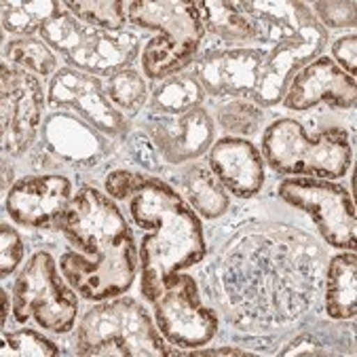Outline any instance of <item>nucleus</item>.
Listing matches in <instances>:
<instances>
[{"instance_id": "nucleus-1", "label": "nucleus", "mask_w": 357, "mask_h": 357, "mask_svg": "<svg viewBox=\"0 0 357 357\" xmlns=\"http://www.w3.org/2000/svg\"><path fill=\"white\" fill-rule=\"evenodd\" d=\"M59 231L79 248V252H63L57 264L61 277L81 298L102 303L131 288L139 256L129 225L112 197L91 186L79 188L68 203Z\"/></svg>"}, {"instance_id": "nucleus-2", "label": "nucleus", "mask_w": 357, "mask_h": 357, "mask_svg": "<svg viewBox=\"0 0 357 357\" xmlns=\"http://www.w3.org/2000/svg\"><path fill=\"white\" fill-rule=\"evenodd\" d=\"M129 201V216L144 231L137 248L139 292L153 303L163 285L178 273L199 264L205 237L197 211L165 180L142 174Z\"/></svg>"}, {"instance_id": "nucleus-3", "label": "nucleus", "mask_w": 357, "mask_h": 357, "mask_svg": "<svg viewBox=\"0 0 357 357\" xmlns=\"http://www.w3.org/2000/svg\"><path fill=\"white\" fill-rule=\"evenodd\" d=\"M254 24L258 49L264 53L254 102L275 106L294 75L315 59L328 40L326 28L305 3H241Z\"/></svg>"}, {"instance_id": "nucleus-4", "label": "nucleus", "mask_w": 357, "mask_h": 357, "mask_svg": "<svg viewBox=\"0 0 357 357\" xmlns=\"http://www.w3.org/2000/svg\"><path fill=\"white\" fill-rule=\"evenodd\" d=\"M129 24L159 32L142 51L146 79L163 81L180 75L197 59L205 36L199 3L184 0H135L125 3Z\"/></svg>"}, {"instance_id": "nucleus-5", "label": "nucleus", "mask_w": 357, "mask_h": 357, "mask_svg": "<svg viewBox=\"0 0 357 357\" xmlns=\"http://www.w3.org/2000/svg\"><path fill=\"white\" fill-rule=\"evenodd\" d=\"M77 353L85 357H169L176 355L144 305L129 296H114L89 309L79 321Z\"/></svg>"}, {"instance_id": "nucleus-6", "label": "nucleus", "mask_w": 357, "mask_h": 357, "mask_svg": "<svg viewBox=\"0 0 357 357\" xmlns=\"http://www.w3.org/2000/svg\"><path fill=\"white\" fill-rule=\"evenodd\" d=\"M262 159L277 174L338 180L351 167L353 146L344 129L332 127L311 137L298 121L277 119L262 133Z\"/></svg>"}, {"instance_id": "nucleus-7", "label": "nucleus", "mask_w": 357, "mask_h": 357, "mask_svg": "<svg viewBox=\"0 0 357 357\" xmlns=\"http://www.w3.org/2000/svg\"><path fill=\"white\" fill-rule=\"evenodd\" d=\"M40 40H45L53 53H59L75 70L106 79L131 68L139 53V38L133 32L91 28L79 22L70 11L51 22L40 32Z\"/></svg>"}, {"instance_id": "nucleus-8", "label": "nucleus", "mask_w": 357, "mask_h": 357, "mask_svg": "<svg viewBox=\"0 0 357 357\" xmlns=\"http://www.w3.org/2000/svg\"><path fill=\"white\" fill-rule=\"evenodd\" d=\"M79 315V294L59 277V264L49 252H36L15 279L13 317L17 324L28 319L53 334L73 332Z\"/></svg>"}, {"instance_id": "nucleus-9", "label": "nucleus", "mask_w": 357, "mask_h": 357, "mask_svg": "<svg viewBox=\"0 0 357 357\" xmlns=\"http://www.w3.org/2000/svg\"><path fill=\"white\" fill-rule=\"evenodd\" d=\"M277 192L281 201L309 213L328 245L355 250V201L344 186L321 178H288L279 184Z\"/></svg>"}, {"instance_id": "nucleus-10", "label": "nucleus", "mask_w": 357, "mask_h": 357, "mask_svg": "<svg viewBox=\"0 0 357 357\" xmlns=\"http://www.w3.org/2000/svg\"><path fill=\"white\" fill-rule=\"evenodd\" d=\"M155 324L165 340L184 349H199L218 334V315L207 307L195 277L174 275L153 301Z\"/></svg>"}, {"instance_id": "nucleus-11", "label": "nucleus", "mask_w": 357, "mask_h": 357, "mask_svg": "<svg viewBox=\"0 0 357 357\" xmlns=\"http://www.w3.org/2000/svg\"><path fill=\"white\" fill-rule=\"evenodd\" d=\"M45 89L38 77L26 70L13 68L3 61L0 73V133L3 153L22 157L34 144L36 133L43 127Z\"/></svg>"}, {"instance_id": "nucleus-12", "label": "nucleus", "mask_w": 357, "mask_h": 357, "mask_svg": "<svg viewBox=\"0 0 357 357\" xmlns=\"http://www.w3.org/2000/svg\"><path fill=\"white\" fill-rule=\"evenodd\" d=\"M47 104L55 110H73L104 135L119 137L129 131V119L110 102L100 77L75 68H61L51 77Z\"/></svg>"}, {"instance_id": "nucleus-13", "label": "nucleus", "mask_w": 357, "mask_h": 357, "mask_svg": "<svg viewBox=\"0 0 357 357\" xmlns=\"http://www.w3.org/2000/svg\"><path fill=\"white\" fill-rule=\"evenodd\" d=\"M70 199H73V184L66 176H24L15 180L5 197V209L11 220L22 227L59 231Z\"/></svg>"}, {"instance_id": "nucleus-14", "label": "nucleus", "mask_w": 357, "mask_h": 357, "mask_svg": "<svg viewBox=\"0 0 357 357\" xmlns=\"http://www.w3.org/2000/svg\"><path fill=\"white\" fill-rule=\"evenodd\" d=\"M264 53L258 47H218L195 59V79L216 98L254 96Z\"/></svg>"}, {"instance_id": "nucleus-15", "label": "nucleus", "mask_w": 357, "mask_h": 357, "mask_svg": "<svg viewBox=\"0 0 357 357\" xmlns=\"http://www.w3.org/2000/svg\"><path fill=\"white\" fill-rule=\"evenodd\" d=\"M149 135L157 153L172 165H180L205 155L213 144V119L199 106L182 114H159L149 116Z\"/></svg>"}, {"instance_id": "nucleus-16", "label": "nucleus", "mask_w": 357, "mask_h": 357, "mask_svg": "<svg viewBox=\"0 0 357 357\" xmlns=\"http://www.w3.org/2000/svg\"><path fill=\"white\" fill-rule=\"evenodd\" d=\"M357 98L355 77L340 70L332 57H315L294 75L288 91L283 96V106L288 110L305 112L317 104H330L336 108H353Z\"/></svg>"}, {"instance_id": "nucleus-17", "label": "nucleus", "mask_w": 357, "mask_h": 357, "mask_svg": "<svg viewBox=\"0 0 357 357\" xmlns=\"http://www.w3.org/2000/svg\"><path fill=\"white\" fill-rule=\"evenodd\" d=\"M207 165L220 184L239 199L254 197L264 184L262 153L245 137L227 135L207 151Z\"/></svg>"}, {"instance_id": "nucleus-18", "label": "nucleus", "mask_w": 357, "mask_h": 357, "mask_svg": "<svg viewBox=\"0 0 357 357\" xmlns=\"http://www.w3.org/2000/svg\"><path fill=\"white\" fill-rule=\"evenodd\" d=\"M40 129L43 146L70 167H89L106 151L100 131L75 112H55Z\"/></svg>"}, {"instance_id": "nucleus-19", "label": "nucleus", "mask_w": 357, "mask_h": 357, "mask_svg": "<svg viewBox=\"0 0 357 357\" xmlns=\"http://www.w3.org/2000/svg\"><path fill=\"white\" fill-rule=\"evenodd\" d=\"M357 307V254L342 250L328 264L326 313L332 319H353Z\"/></svg>"}, {"instance_id": "nucleus-20", "label": "nucleus", "mask_w": 357, "mask_h": 357, "mask_svg": "<svg viewBox=\"0 0 357 357\" xmlns=\"http://www.w3.org/2000/svg\"><path fill=\"white\" fill-rule=\"evenodd\" d=\"M203 17V28L207 34L220 38L229 47H239L254 43L256 30L248 13L241 9V3H225V0H199Z\"/></svg>"}, {"instance_id": "nucleus-21", "label": "nucleus", "mask_w": 357, "mask_h": 357, "mask_svg": "<svg viewBox=\"0 0 357 357\" xmlns=\"http://www.w3.org/2000/svg\"><path fill=\"white\" fill-rule=\"evenodd\" d=\"M180 182L182 197L203 218H220L227 213L231 205L229 190L211 174V169L192 165L184 172Z\"/></svg>"}, {"instance_id": "nucleus-22", "label": "nucleus", "mask_w": 357, "mask_h": 357, "mask_svg": "<svg viewBox=\"0 0 357 357\" xmlns=\"http://www.w3.org/2000/svg\"><path fill=\"white\" fill-rule=\"evenodd\" d=\"M68 9L57 0H13L3 3V28L17 38L40 34Z\"/></svg>"}, {"instance_id": "nucleus-23", "label": "nucleus", "mask_w": 357, "mask_h": 357, "mask_svg": "<svg viewBox=\"0 0 357 357\" xmlns=\"http://www.w3.org/2000/svg\"><path fill=\"white\" fill-rule=\"evenodd\" d=\"M205 100V91L195 75H174L163 81H155L151 89L153 112L159 114H182L199 108Z\"/></svg>"}, {"instance_id": "nucleus-24", "label": "nucleus", "mask_w": 357, "mask_h": 357, "mask_svg": "<svg viewBox=\"0 0 357 357\" xmlns=\"http://www.w3.org/2000/svg\"><path fill=\"white\" fill-rule=\"evenodd\" d=\"M5 63L26 70V73L38 77V79H49L55 77L57 73V55L47 47L45 40L24 36V38H11L5 45Z\"/></svg>"}, {"instance_id": "nucleus-25", "label": "nucleus", "mask_w": 357, "mask_h": 357, "mask_svg": "<svg viewBox=\"0 0 357 357\" xmlns=\"http://www.w3.org/2000/svg\"><path fill=\"white\" fill-rule=\"evenodd\" d=\"M63 7L91 28L123 32L129 24L123 0H68Z\"/></svg>"}, {"instance_id": "nucleus-26", "label": "nucleus", "mask_w": 357, "mask_h": 357, "mask_svg": "<svg viewBox=\"0 0 357 357\" xmlns=\"http://www.w3.org/2000/svg\"><path fill=\"white\" fill-rule=\"evenodd\" d=\"M106 93H108L110 102L125 116L137 114L142 108L146 106V100L151 96L146 81L142 79V75L133 68H127V70H123V73L110 77L106 81Z\"/></svg>"}, {"instance_id": "nucleus-27", "label": "nucleus", "mask_w": 357, "mask_h": 357, "mask_svg": "<svg viewBox=\"0 0 357 357\" xmlns=\"http://www.w3.org/2000/svg\"><path fill=\"white\" fill-rule=\"evenodd\" d=\"M218 123L222 129H227L231 135H254L258 133L262 121H264V112L262 108L245 98H237L231 100L227 104H222L218 108Z\"/></svg>"}, {"instance_id": "nucleus-28", "label": "nucleus", "mask_w": 357, "mask_h": 357, "mask_svg": "<svg viewBox=\"0 0 357 357\" xmlns=\"http://www.w3.org/2000/svg\"><path fill=\"white\" fill-rule=\"evenodd\" d=\"M3 357H55L59 355V349L53 340H49L45 334L36 330H17L3 334Z\"/></svg>"}, {"instance_id": "nucleus-29", "label": "nucleus", "mask_w": 357, "mask_h": 357, "mask_svg": "<svg viewBox=\"0 0 357 357\" xmlns=\"http://www.w3.org/2000/svg\"><path fill=\"white\" fill-rule=\"evenodd\" d=\"M26 245L22 235L7 222L0 225V277H9L22 264Z\"/></svg>"}, {"instance_id": "nucleus-30", "label": "nucleus", "mask_w": 357, "mask_h": 357, "mask_svg": "<svg viewBox=\"0 0 357 357\" xmlns=\"http://www.w3.org/2000/svg\"><path fill=\"white\" fill-rule=\"evenodd\" d=\"M313 15H317L326 28L344 30L355 28V3H315Z\"/></svg>"}, {"instance_id": "nucleus-31", "label": "nucleus", "mask_w": 357, "mask_h": 357, "mask_svg": "<svg viewBox=\"0 0 357 357\" xmlns=\"http://www.w3.org/2000/svg\"><path fill=\"white\" fill-rule=\"evenodd\" d=\"M332 59L340 70H344L349 77H355V70H357V36L353 32L338 38L332 45Z\"/></svg>"}, {"instance_id": "nucleus-32", "label": "nucleus", "mask_w": 357, "mask_h": 357, "mask_svg": "<svg viewBox=\"0 0 357 357\" xmlns=\"http://www.w3.org/2000/svg\"><path fill=\"white\" fill-rule=\"evenodd\" d=\"M330 351H324V349H319L315 342H311V340H307V338H301V340H296L294 344H290L288 349H283L281 351V355H328Z\"/></svg>"}, {"instance_id": "nucleus-33", "label": "nucleus", "mask_w": 357, "mask_h": 357, "mask_svg": "<svg viewBox=\"0 0 357 357\" xmlns=\"http://www.w3.org/2000/svg\"><path fill=\"white\" fill-rule=\"evenodd\" d=\"M182 355H252V353L241 351V349H235V347H220V349H207V351L192 349V351L182 353Z\"/></svg>"}, {"instance_id": "nucleus-34", "label": "nucleus", "mask_w": 357, "mask_h": 357, "mask_svg": "<svg viewBox=\"0 0 357 357\" xmlns=\"http://www.w3.org/2000/svg\"><path fill=\"white\" fill-rule=\"evenodd\" d=\"M0 296H3V317H0V324H3V328L7 326V319H9V311H11V298H9V292L3 290L0 292Z\"/></svg>"}, {"instance_id": "nucleus-35", "label": "nucleus", "mask_w": 357, "mask_h": 357, "mask_svg": "<svg viewBox=\"0 0 357 357\" xmlns=\"http://www.w3.org/2000/svg\"><path fill=\"white\" fill-rule=\"evenodd\" d=\"M9 174H13V169L9 167L7 161H3V192H5V197H7L9 190H11V186H9Z\"/></svg>"}]
</instances>
